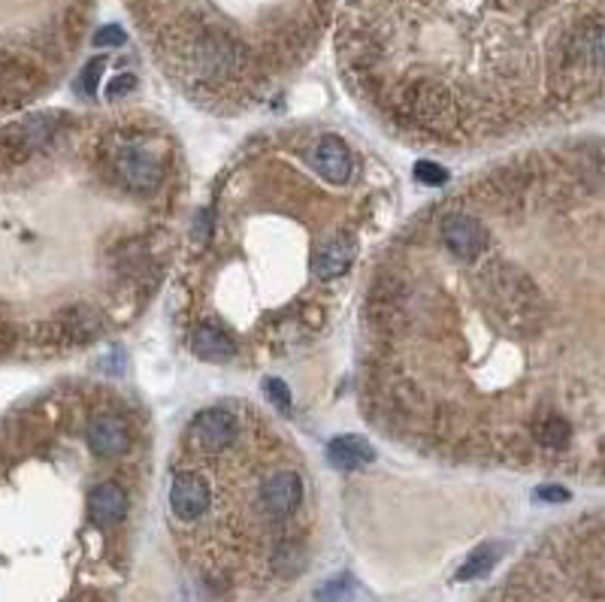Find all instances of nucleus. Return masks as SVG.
Wrapping results in <instances>:
<instances>
[{
    "mask_svg": "<svg viewBox=\"0 0 605 602\" xmlns=\"http://www.w3.org/2000/svg\"><path fill=\"white\" fill-rule=\"evenodd\" d=\"M605 176L596 140L487 166L367 272L360 409L436 461L603 475Z\"/></svg>",
    "mask_w": 605,
    "mask_h": 602,
    "instance_id": "nucleus-1",
    "label": "nucleus"
},
{
    "mask_svg": "<svg viewBox=\"0 0 605 602\" xmlns=\"http://www.w3.org/2000/svg\"><path fill=\"white\" fill-rule=\"evenodd\" d=\"M379 201L343 133H261L194 215L173 309L185 348L222 366L315 343L345 303Z\"/></svg>",
    "mask_w": 605,
    "mask_h": 602,
    "instance_id": "nucleus-2",
    "label": "nucleus"
},
{
    "mask_svg": "<svg viewBox=\"0 0 605 602\" xmlns=\"http://www.w3.org/2000/svg\"><path fill=\"white\" fill-rule=\"evenodd\" d=\"M603 0H345L336 55L381 128L482 149L603 104Z\"/></svg>",
    "mask_w": 605,
    "mask_h": 602,
    "instance_id": "nucleus-3",
    "label": "nucleus"
},
{
    "mask_svg": "<svg viewBox=\"0 0 605 602\" xmlns=\"http://www.w3.org/2000/svg\"><path fill=\"white\" fill-rule=\"evenodd\" d=\"M173 458L206 487L203 515L176 530V542L209 591L298 579L312 533V484L298 442L249 400H222L191 415Z\"/></svg>",
    "mask_w": 605,
    "mask_h": 602,
    "instance_id": "nucleus-4",
    "label": "nucleus"
},
{
    "mask_svg": "<svg viewBox=\"0 0 605 602\" xmlns=\"http://www.w3.org/2000/svg\"><path fill=\"white\" fill-rule=\"evenodd\" d=\"M158 67L215 116L258 107L318 49L333 0H128Z\"/></svg>",
    "mask_w": 605,
    "mask_h": 602,
    "instance_id": "nucleus-5",
    "label": "nucleus"
},
{
    "mask_svg": "<svg viewBox=\"0 0 605 602\" xmlns=\"http://www.w3.org/2000/svg\"><path fill=\"white\" fill-rule=\"evenodd\" d=\"M327 458L336 470L343 473H355V470H364L367 463L376 461V451L364 437H355V433H345V437L333 439L331 449H327Z\"/></svg>",
    "mask_w": 605,
    "mask_h": 602,
    "instance_id": "nucleus-6",
    "label": "nucleus"
},
{
    "mask_svg": "<svg viewBox=\"0 0 605 602\" xmlns=\"http://www.w3.org/2000/svg\"><path fill=\"white\" fill-rule=\"evenodd\" d=\"M499 555H503V548H499V545H482L475 555L466 557V563H463L461 572H457V581H473L487 576V572L494 569V563L499 560Z\"/></svg>",
    "mask_w": 605,
    "mask_h": 602,
    "instance_id": "nucleus-7",
    "label": "nucleus"
},
{
    "mask_svg": "<svg viewBox=\"0 0 605 602\" xmlns=\"http://www.w3.org/2000/svg\"><path fill=\"white\" fill-rule=\"evenodd\" d=\"M19 352H24L22 333H19V327H15L10 319H3V315H0V357L19 355Z\"/></svg>",
    "mask_w": 605,
    "mask_h": 602,
    "instance_id": "nucleus-8",
    "label": "nucleus"
},
{
    "mask_svg": "<svg viewBox=\"0 0 605 602\" xmlns=\"http://www.w3.org/2000/svg\"><path fill=\"white\" fill-rule=\"evenodd\" d=\"M263 394H267V400L273 402L279 412H291V390L285 388L282 378H267L263 381Z\"/></svg>",
    "mask_w": 605,
    "mask_h": 602,
    "instance_id": "nucleus-9",
    "label": "nucleus"
},
{
    "mask_svg": "<svg viewBox=\"0 0 605 602\" xmlns=\"http://www.w3.org/2000/svg\"><path fill=\"white\" fill-rule=\"evenodd\" d=\"M104 71H107V58H95V61H88V64H85L83 76H79V85H83V95L85 97L97 95Z\"/></svg>",
    "mask_w": 605,
    "mask_h": 602,
    "instance_id": "nucleus-10",
    "label": "nucleus"
},
{
    "mask_svg": "<svg viewBox=\"0 0 605 602\" xmlns=\"http://www.w3.org/2000/svg\"><path fill=\"white\" fill-rule=\"evenodd\" d=\"M415 179L421 185H445V182H449V173H445V166H440L436 161H418Z\"/></svg>",
    "mask_w": 605,
    "mask_h": 602,
    "instance_id": "nucleus-11",
    "label": "nucleus"
},
{
    "mask_svg": "<svg viewBox=\"0 0 605 602\" xmlns=\"http://www.w3.org/2000/svg\"><path fill=\"white\" fill-rule=\"evenodd\" d=\"M539 499H545V503H563V499H570V491L566 487H560V484H545V487H539L536 491Z\"/></svg>",
    "mask_w": 605,
    "mask_h": 602,
    "instance_id": "nucleus-12",
    "label": "nucleus"
},
{
    "mask_svg": "<svg viewBox=\"0 0 605 602\" xmlns=\"http://www.w3.org/2000/svg\"><path fill=\"white\" fill-rule=\"evenodd\" d=\"M133 85H137V79L133 76H119V79H112L109 83V92H107V100H119L121 95H128Z\"/></svg>",
    "mask_w": 605,
    "mask_h": 602,
    "instance_id": "nucleus-13",
    "label": "nucleus"
},
{
    "mask_svg": "<svg viewBox=\"0 0 605 602\" xmlns=\"http://www.w3.org/2000/svg\"><path fill=\"white\" fill-rule=\"evenodd\" d=\"M125 40V34H121V28H116V24H109V28H100V34H97V46H116V43H121Z\"/></svg>",
    "mask_w": 605,
    "mask_h": 602,
    "instance_id": "nucleus-14",
    "label": "nucleus"
},
{
    "mask_svg": "<svg viewBox=\"0 0 605 602\" xmlns=\"http://www.w3.org/2000/svg\"><path fill=\"white\" fill-rule=\"evenodd\" d=\"M343 593H345V584H343V579H339V581H333L331 588H324L318 596H321V602H339V596H343Z\"/></svg>",
    "mask_w": 605,
    "mask_h": 602,
    "instance_id": "nucleus-15",
    "label": "nucleus"
}]
</instances>
